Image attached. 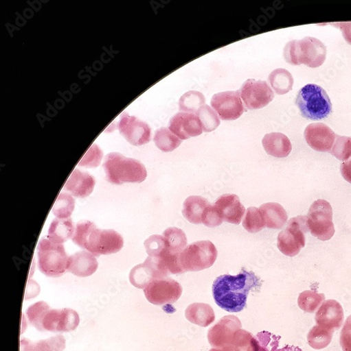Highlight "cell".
I'll return each instance as SVG.
<instances>
[{
  "mask_svg": "<svg viewBox=\"0 0 351 351\" xmlns=\"http://www.w3.org/2000/svg\"><path fill=\"white\" fill-rule=\"evenodd\" d=\"M331 204L325 199L315 201L307 216V223L311 235L321 241L330 240L335 235Z\"/></svg>",
  "mask_w": 351,
  "mask_h": 351,
  "instance_id": "9c48e42d",
  "label": "cell"
},
{
  "mask_svg": "<svg viewBox=\"0 0 351 351\" xmlns=\"http://www.w3.org/2000/svg\"><path fill=\"white\" fill-rule=\"evenodd\" d=\"M343 319V308L336 300L324 302L315 313L317 325L333 331L341 327Z\"/></svg>",
  "mask_w": 351,
  "mask_h": 351,
  "instance_id": "ac0fdd59",
  "label": "cell"
},
{
  "mask_svg": "<svg viewBox=\"0 0 351 351\" xmlns=\"http://www.w3.org/2000/svg\"><path fill=\"white\" fill-rule=\"evenodd\" d=\"M108 182L121 185L125 183H141L148 177L147 169L139 160L119 153L108 154L103 165Z\"/></svg>",
  "mask_w": 351,
  "mask_h": 351,
  "instance_id": "277c9868",
  "label": "cell"
},
{
  "mask_svg": "<svg viewBox=\"0 0 351 351\" xmlns=\"http://www.w3.org/2000/svg\"><path fill=\"white\" fill-rule=\"evenodd\" d=\"M262 143L266 152L275 158H286L292 150L290 140L282 133L273 132L265 135L262 138Z\"/></svg>",
  "mask_w": 351,
  "mask_h": 351,
  "instance_id": "44dd1931",
  "label": "cell"
},
{
  "mask_svg": "<svg viewBox=\"0 0 351 351\" xmlns=\"http://www.w3.org/2000/svg\"><path fill=\"white\" fill-rule=\"evenodd\" d=\"M120 134L132 145H143L151 141L152 130L148 124L124 112L115 125Z\"/></svg>",
  "mask_w": 351,
  "mask_h": 351,
  "instance_id": "7c38bea8",
  "label": "cell"
},
{
  "mask_svg": "<svg viewBox=\"0 0 351 351\" xmlns=\"http://www.w3.org/2000/svg\"><path fill=\"white\" fill-rule=\"evenodd\" d=\"M210 204L207 199L201 196H190L185 199L182 213L190 223L201 224L204 213Z\"/></svg>",
  "mask_w": 351,
  "mask_h": 351,
  "instance_id": "603a6c76",
  "label": "cell"
},
{
  "mask_svg": "<svg viewBox=\"0 0 351 351\" xmlns=\"http://www.w3.org/2000/svg\"><path fill=\"white\" fill-rule=\"evenodd\" d=\"M239 92L245 106L249 110L264 108L275 98L274 92L266 81L248 80Z\"/></svg>",
  "mask_w": 351,
  "mask_h": 351,
  "instance_id": "8fae6325",
  "label": "cell"
},
{
  "mask_svg": "<svg viewBox=\"0 0 351 351\" xmlns=\"http://www.w3.org/2000/svg\"><path fill=\"white\" fill-rule=\"evenodd\" d=\"M244 228L251 233H257L267 227L264 219L260 210L256 208H249L242 222Z\"/></svg>",
  "mask_w": 351,
  "mask_h": 351,
  "instance_id": "836d02e7",
  "label": "cell"
},
{
  "mask_svg": "<svg viewBox=\"0 0 351 351\" xmlns=\"http://www.w3.org/2000/svg\"><path fill=\"white\" fill-rule=\"evenodd\" d=\"M66 340L63 335H56L48 339L32 342L27 339L21 341V351H63Z\"/></svg>",
  "mask_w": 351,
  "mask_h": 351,
  "instance_id": "d4e9b609",
  "label": "cell"
},
{
  "mask_svg": "<svg viewBox=\"0 0 351 351\" xmlns=\"http://www.w3.org/2000/svg\"><path fill=\"white\" fill-rule=\"evenodd\" d=\"M168 270L162 258L148 256L131 271L130 280L135 287L142 288L154 278L163 276Z\"/></svg>",
  "mask_w": 351,
  "mask_h": 351,
  "instance_id": "5bb4252c",
  "label": "cell"
},
{
  "mask_svg": "<svg viewBox=\"0 0 351 351\" xmlns=\"http://www.w3.org/2000/svg\"><path fill=\"white\" fill-rule=\"evenodd\" d=\"M334 332L317 325L310 330L308 335V344L316 350L326 348L330 344Z\"/></svg>",
  "mask_w": 351,
  "mask_h": 351,
  "instance_id": "f1b7e54d",
  "label": "cell"
},
{
  "mask_svg": "<svg viewBox=\"0 0 351 351\" xmlns=\"http://www.w3.org/2000/svg\"><path fill=\"white\" fill-rule=\"evenodd\" d=\"M326 56V45L312 37L292 40L287 43L284 49V56L288 64L296 66L304 64L312 69L323 65Z\"/></svg>",
  "mask_w": 351,
  "mask_h": 351,
  "instance_id": "5b68a950",
  "label": "cell"
},
{
  "mask_svg": "<svg viewBox=\"0 0 351 351\" xmlns=\"http://www.w3.org/2000/svg\"><path fill=\"white\" fill-rule=\"evenodd\" d=\"M330 153L341 161H348L351 158V138L337 135Z\"/></svg>",
  "mask_w": 351,
  "mask_h": 351,
  "instance_id": "d590c367",
  "label": "cell"
},
{
  "mask_svg": "<svg viewBox=\"0 0 351 351\" xmlns=\"http://www.w3.org/2000/svg\"><path fill=\"white\" fill-rule=\"evenodd\" d=\"M325 300L324 294H318L315 291L306 290L300 294L298 303L300 308L304 311L313 313L323 304Z\"/></svg>",
  "mask_w": 351,
  "mask_h": 351,
  "instance_id": "4dcf8cb0",
  "label": "cell"
},
{
  "mask_svg": "<svg viewBox=\"0 0 351 351\" xmlns=\"http://www.w3.org/2000/svg\"><path fill=\"white\" fill-rule=\"evenodd\" d=\"M169 130L181 140L197 136L203 133L198 116L190 112L175 114L170 121Z\"/></svg>",
  "mask_w": 351,
  "mask_h": 351,
  "instance_id": "2e32d148",
  "label": "cell"
},
{
  "mask_svg": "<svg viewBox=\"0 0 351 351\" xmlns=\"http://www.w3.org/2000/svg\"><path fill=\"white\" fill-rule=\"evenodd\" d=\"M217 256L215 245L204 241L190 244L179 254L178 260L182 272L198 271L212 267Z\"/></svg>",
  "mask_w": 351,
  "mask_h": 351,
  "instance_id": "ba28073f",
  "label": "cell"
},
{
  "mask_svg": "<svg viewBox=\"0 0 351 351\" xmlns=\"http://www.w3.org/2000/svg\"><path fill=\"white\" fill-rule=\"evenodd\" d=\"M269 82L275 92L279 95H284L292 90L294 78L286 69H278L269 75Z\"/></svg>",
  "mask_w": 351,
  "mask_h": 351,
  "instance_id": "484cf974",
  "label": "cell"
},
{
  "mask_svg": "<svg viewBox=\"0 0 351 351\" xmlns=\"http://www.w3.org/2000/svg\"><path fill=\"white\" fill-rule=\"evenodd\" d=\"M196 115L205 132L214 131L220 124L216 112L208 105L201 106L196 112Z\"/></svg>",
  "mask_w": 351,
  "mask_h": 351,
  "instance_id": "1f68e13d",
  "label": "cell"
},
{
  "mask_svg": "<svg viewBox=\"0 0 351 351\" xmlns=\"http://www.w3.org/2000/svg\"><path fill=\"white\" fill-rule=\"evenodd\" d=\"M26 315L29 323L40 331L71 332L77 328L80 323L76 311L70 308L51 309L44 302L29 307Z\"/></svg>",
  "mask_w": 351,
  "mask_h": 351,
  "instance_id": "3957f363",
  "label": "cell"
},
{
  "mask_svg": "<svg viewBox=\"0 0 351 351\" xmlns=\"http://www.w3.org/2000/svg\"><path fill=\"white\" fill-rule=\"evenodd\" d=\"M75 231V225L71 218H56L52 221L49 226L47 238L53 243L63 244L73 239Z\"/></svg>",
  "mask_w": 351,
  "mask_h": 351,
  "instance_id": "7402d4cb",
  "label": "cell"
},
{
  "mask_svg": "<svg viewBox=\"0 0 351 351\" xmlns=\"http://www.w3.org/2000/svg\"><path fill=\"white\" fill-rule=\"evenodd\" d=\"M341 173L344 180L351 184V159L341 164Z\"/></svg>",
  "mask_w": 351,
  "mask_h": 351,
  "instance_id": "60d3db41",
  "label": "cell"
},
{
  "mask_svg": "<svg viewBox=\"0 0 351 351\" xmlns=\"http://www.w3.org/2000/svg\"><path fill=\"white\" fill-rule=\"evenodd\" d=\"M95 183L92 175L76 169L67 180L64 190L76 197L85 198L93 193Z\"/></svg>",
  "mask_w": 351,
  "mask_h": 351,
  "instance_id": "ffe728a7",
  "label": "cell"
},
{
  "mask_svg": "<svg viewBox=\"0 0 351 351\" xmlns=\"http://www.w3.org/2000/svg\"><path fill=\"white\" fill-rule=\"evenodd\" d=\"M305 139L310 147L318 152H330L337 135L324 123H312L305 130Z\"/></svg>",
  "mask_w": 351,
  "mask_h": 351,
  "instance_id": "9a60e30c",
  "label": "cell"
},
{
  "mask_svg": "<svg viewBox=\"0 0 351 351\" xmlns=\"http://www.w3.org/2000/svg\"><path fill=\"white\" fill-rule=\"evenodd\" d=\"M309 231L307 217L299 216L287 222L278 237V247L287 256H295L306 245V233Z\"/></svg>",
  "mask_w": 351,
  "mask_h": 351,
  "instance_id": "30bf717a",
  "label": "cell"
},
{
  "mask_svg": "<svg viewBox=\"0 0 351 351\" xmlns=\"http://www.w3.org/2000/svg\"><path fill=\"white\" fill-rule=\"evenodd\" d=\"M72 241L96 257L119 252L124 244V239L118 232L112 229H100L90 221L77 223Z\"/></svg>",
  "mask_w": 351,
  "mask_h": 351,
  "instance_id": "7a4b0ae2",
  "label": "cell"
},
{
  "mask_svg": "<svg viewBox=\"0 0 351 351\" xmlns=\"http://www.w3.org/2000/svg\"><path fill=\"white\" fill-rule=\"evenodd\" d=\"M102 158V150L96 144H94L81 159L78 165L86 168H95L100 165Z\"/></svg>",
  "mask_w": 351,
  "mask_h": 351,
  "instance_id": "8d00e7d4",
  "label": "cell"
},
{
  "mask_svg": "<svg viewBox=\"0 0 351 351\" xmlns=\"http://www.w3.org/2000/svg\"><path fill=\"white\" fill-rule=\"evenodd\" d=\"M343 351H351V315L346 319L340 336Z\"/></svg>",
  "mask_w": 351,
  "mask_h": 351,
  "instance_id": "f35d334b",
  "label": "cell"
},
{
  "mask_svg": "<svg viewBox=\"0 0 351 351\" xmlns=\"http://www.w3.org/2000/svg\"><path fill=\"white\" fill-rule=\"evenodd\" d=\"M38 268L51 278L63 276L67 271L69 256L63 244L43 238L38 247Z\"/></svg>",
  "mask_w": 351,
  "mask_h": 351,
  "instance_id": "52a82bcc",
  "label": "cell"
},
{
  "mask_svg": "<svg viewBox=\"0 0 351 351\" xmlns=\"http://www.w3.org/2000/svg\"><path fill=\"white\" fill-rule=\"evenodd\" d=\"M341 29L344 40L351 45V22H341L333 24Z\"/></svg>",
  "mask_w": 351,
  "mask_h": 351,
  "instance_id": "ab89813d",
  "label": "cell"
},
{
  "mask_svg": "<svg viewBox=\"0 0 351 351\" xmlns=\"http://www.w3.org/2000/svg\"><path fill=\"white\" fill-rule=\"evenodd\" d=\"M261 285L259 277L252 271L242 269L237 276L218 277L212 286L213 297L222 309L229 313H239L246 308L249 292L259 289Z\"/></svg>",
  "mask_w": 351,
  "mask_h": 351,
  "instance_id": "6da1fadb",
  "label": "cell"
},
{
  "mask_svg": "<svg viewBox=\"0 0 351 351\" xmlns=\"http://www.w3.org/2000/svg\"><path fill=\"white\" fill-rule=\"evenodd\" d=\"M206 99L199 92L190 91L181 97L179 101V109L187 112H196L205 105Z\"/></svg>",
  "mask_w": 351,
  "mask_h": 351,
  "instance_id": "d6a6232c",
  "label": "cell"
},
{
  "mask_svg": "<svg viewBox=\"0 0 351 351\" xmlns=\"http://www.w3.org/2000/svg\"><path fill=\"white\" fill-rule=\"evenodd\" d=\"M266 226L271 229H281L287 223L288 216L285 210L276 202L262 204L259 208Z\"/></svg>",
  "mask_w": 351,
  "mask_h": 351,
  "instance_id": "cb8c5ba5",
  "label": "cell"
},
{
  "mask_svg": "<svg viewBox=\"0 0 351 351\" xmlns=\"http://www.w3.org/2000/svg\"><path fill=\"white\" fill-rule=\"evenodd\" d=\"M214 206L223 221L239 225L246 210L240 197L235 194H225L217 199Z\"/></svg>",
  "mask_w": 351,
  "mask_h": 351,
  "instance_id": "e0dca14e",
  "label": "cell"
},
{
  "mask_svg": "<svg viewBox=\"0 0 351 351\" xmlns=\"http://www.w3.org/2000/svg\"><path fill=\"white\" fill-rule=\"evenodd\" d=\"M146 251L149 256L162 257L169 251L166 239L163 236L154 235L144 242Z\"/></svg>",
  "mask_w": 351,
  "mask_h": 351,
  "instance_id": "e575fe53",
  "label": "cell"
},
{
  "mask_svg": "<svg viewBox=\"0 0 351 351\" xmlns=\"http://www.w3.org/2000/svg\"><path fill=\"white\" fill-rule=\"evenodd\" d=\"M211 104L223 121H236L245 111L239 91L218 93L212 97Z\"/></svg>",
  "mask_w": 351,
  "mask_h": 351,
  "instance_id": "4fadbf2b",
  "label": "cell"
},
{
  "mask_svg": "<svg viewBox=\"0 0 351 351\" xmlns=\"http://www.w3.org/2000/svg\"><path fill=\"white\" fill-rule=\"evenodd\" d=\"M163 237L168 242L169 251L173 254H180L187 247V237L185 232L180 228H168L163 232Z\"/></svg>",
  "mask_w": 351,
  "mask_h": 351,
  "instance_id": "83f0119b",
  "label": "cell"
},
{
  "mask_svg": "<svg viewBox=\"0 0 351 351\" xmlns=\"http://www.w3.org/2000/svg\"><path fill=\"white\" fill-rule=\"evenodd\" d=\"M223 220L217 212L214 204H210L205 212L202 219V223L209 228H215L220 226Z\"/></svg>",
  "mask_w": 351,
  "mask_h": 351,
  "instance_id": "74e56055",
  "label": "cell"
},
{
  "mask_svg": "<svg viewBox=\"0 0 351 351\" xmlns=\"http://www.w3.org/2000/svg\"><path fill=\"white\" fill-rule=\"evenodd\" d=\"M154 141L157 147L164 153L173 152L182 143L181 138L166 128H161L156 131Z\"/></svg>",
  "mask_w": 351,
  "mask_h": 351,
  "instance_id": "4316f807",
  "label": "cell"
},
{
  "mask_svg": "<svg viewBox=\"0 0 351 351\" xmlns=\"http://www.w3.org/2000/svg\"><path fill=\"white\" fill-rule=\"evenodd\" d=\"M75 204V199L70 194L61 193L54 204L52 213L58 219L71 218Z\"/></svg>",
  "mask_w": 351,
  "mask_h": 351,
  "instance_id": "f546056e",
  "label": "cell"
},
{
  "mask_svg": "<svg viewBox=\"0 0 351 351\" xmlns=\"http://www.w3.org/2000/svg\"><path fill=\"white\" fill-rule=\"evenodd\" d=\"M98 267V261L93 254L80 251L69 257L67 271L78 277L86 278L93 275Z\"/></svg>",
  "mask_w": 351,
  "mask_h": 351,
  "instance_id": "d6986e66",
  "label": "cell"
},
{
  "mask_svg": "<svg viewBox=\"0 0 351 351\" xmlns=\"http://www.w3.org/2000/svg\"><path fill=\"white\" fill-rule=\"evenodd\" d=\"M296 105L304 118L320 121L331 114V100L324 88L315 84H308L301 89L296 98Z\"/></svg>",
  "mask_w": 351,
  "mask_h": 351,
  "instance_id": "8992f818",
  "label": "cell"
}]
</instances>
